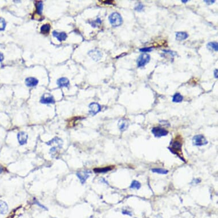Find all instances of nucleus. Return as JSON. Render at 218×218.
I'll list each match as a JSON object with an SVG mask.
<instances>
[{
    "instance_id": "a211bd4d",
    "label": "nucleus",
    "mask_w": 218,
    "mask_h": 218,
    "mask_svg": "<svg viewBox=\"0 0 218 218\" xmlns=\"http://www.w3.org/2000/svg\"><path fill=\"white\" fill-rule=\"evenodd\" d=\"M57 144V146L59 147H62V143H63V142L62 141L59 139V138L58 137H55L54 138V139H53L52 140H51L50 141H49V142H48L46 144L48 145V146H50V145H53V144Z\"/></svg>"
},
{
    "instance_id": "72a5a7b5",
    "label": "nucleus",
    "mask_w": 218,
    "mask_h": 218,
    "mask_svg": "<svg viewBox=\"0 0 218 218\" xmlns=\"http://www.w3.org/2000/svg\"><path fill=\"white\" fill-rule=\"evenodd\" d=\"M214 76L216 78H217V69H215L214 70Z\"/></svg>"
},
{
    "instance_id": "9d476101",
    "label": "nucleus",
    "mask_w": 218,
    "mask_h": 218,
    "mask_svg": "<svg viewBox=\"0 0 218 218\" xmlns=\"http://www.w3.org/2000/svg\"><path fill=\"white\" fill-rule=\"evenodd\" d=\"M90 172L87 171H79L77 173V176L79 179L81 183L83 184L85 183L86 180L89 178Z\"/></svg>"
},
{
    "instance_id": "b1692460",
    "label": "nucleus",
    "mask_w": 218,
    "mask_h": 218,
    "mask_svg": "<svg viewBox=\"0 0 218 218\" xmlns=\"http://www.w3.org/2000/svg\"><path fill=\"white\" fill-rule=\"evenodd\" d=\"M141 187V183L138 182V181H137V180H133V182L131 183V185H130V188H133V189H139Z\"/></svg>"
},
{
    "instance_id": "4468645a",
    "label": "nucleus",
    "mask_w": 218,
    "mask_h": 218,
    "mask_svg": "<svg viewBox=\"0 0 218 218\" xmlns=\"http://www.w3.org/2000/svg\"><path fill=\"white\" fill-rule=\"evenodd\" d=\"M38 80L34 77H28L25 79L26 85L28 87H34L37 86Z\"/></svg>"
},
{
    "instance_id": "bb28decb",
    "label": "nucleus",
    "mask_w": 218,
    "mask_h": 218,
    "mask_svg": "<svg viewBox=\"0 0 218 218\" xmlns=\"http://www.w3.org/2000/svg\"><path fill=\"white\" fill-rule=\"evenodd\" d=\"M144 9V6L143 4H139L135 8V10L138 11V12H141Z\"/></svg>"
},
{
    "instance_id": "7c9ffc66",
    "label": "nucleus",
    "mask_w": 218,
    "mask_h": 218,
    "mask_svg": "<svg viewBox=\"0 0 218 218\" xmlns=\"http://www.w3.org/2000/svg\"><path fill=\"white\" fill-rule=\"evenodd\" d=\"M4 59V57L3 54L1 53H0V62H3Z\"/></svg>"
},
{
    "instance_id": "2eb2a0df",
    "label": "nucleus",
    "mask_w": 218,
    "mask_h": 218,
    "mask_svg": "<svg viewBox=\"0 0 218 218\" xmlns=\"http://www.w3.org/2000/svg\"><path fill=\"white\" fill-rule=\"evenodd\" d=\"M8 211V205L4 201H0V214H5Z\"/></svg>"
},
{
    "instance_id": "f8f14e48",
    "label": "nucleus",
    "mask_w": 218,
    "mask_h": 218,
    "mask_svg": "<svg viewBox=\"0 0 218 218\" xmlns=\"http://www.w3.org/2000/svg\"><path fill=\"white\" fill-rule=\"evenodd\" d=\"M57 84L59 87H67L69 86L70 82L69 79L66 77H62L59 78L57 81Z\"/></svg>"
},
{
    "instance_id": "20e7f679",
    "label": "nucleus",
    "mask_w": 218,
    "mask_h": 218,
    "mask_svg": "<svg viewBox=\"0 0 218 218\" xmlns=\"http://www.w3.org/2000/svg\"><path fill=\"white\" fill-rule=\"evenodd\" d=\"M182 142L179 140H176L173 142L172 144L171 145V147H168V149L172 153L179 156V153L182 151Z\"/></svg>"
},
{
    "instance_id": "2f4dec72",
    "label": "nucleus",
    "mask_w": 218,
    "mask_h": 218,
    "mask_svg": "<svg viewBox=\"0 0 218 218\" xmlns=\"http://www.w3.org/2000/svg\"><path fill=\"white\" fill-rule=\"evenodd\" d=\"M36 204H37V205H38L40 207H42V208H44L45 209H46V208H45L44 205H41V204L40 203H39L37 201H36Z\"/></svg>"
},
{
    "instance_id": "423d86ee",
    "label": "nucleus",
    "mask_w": 218,
    "mask_h": 218,
    "mask_svg": "<svg viewBox=\"0 0 218 218\" xmlns=\"http://www.w3.org/2000/svg\"><path fill=\"white\" fill-rule=\"evenodd\" d=\"M40 102L42 104H53L55 103V100L51 94L46 93L41 96Z\"/></svg>"
},
{
    "instance_id": "c756f323",
    "label": "nucleus",
    "mask_w": 218,
    "mask_h": 218,
    "mask_svg": "<svg viewBox=\"0 0 218 218\" xmlns=\"http://www.w3.org/2000/svg\"><path fill=\"white\" fill-rule=\"evenodd\" d=\"M204 2L207 4V5H211L213 4L215 1H204Z\"/></svg>"
},
{
    "instance_id": "393cba45",
    "label": "nucleus",
    "mask_w": 218,
    "mask_h": 218,
    "mask_svg": "<svg viewBox=\"0 0 218 218\" xmlns=\"http://www.w3.org/2000/svg\"><path fill=\"white\" fill-rule=\"evenodd\" d=\"M6 21L4 18L0 17V31H3L6 28Z\"/></svg>"
},
{
    "instance_id": "9b49d317",
    "label": "nucleus",
    "mask_w": 218,
    "mask_h": 218,
    "mask_svg": "<svg viewBox=\"0 0 218 218\" xmlns=\"http://www.w3.org/2000/svg\"><path fill=\"white\" fill-rule=\"evenodd\" d=\"M53 36L60 42L65 41L67 38V34L65 32H58L54 30L53 32Z\"/></svg>"
},
{
    "instance_id": "f257e3e1",
    "label": "nucleus",
    "mask_w": 218,
    "mask_h": 218,
    "mask_svg": "<svg viewBox=\"0 0 218 218\" xmlns=\"http://www.w3.org/2000/svg\"><path fill=\"white\" fill-rule=\"evenodd\" d=\"M108 20L111 25L115 27L120 26L123 23V20L121 16L117 12L112 13L108 17Z\"/></svg>"
},
{
    "instance_id": "f704fd0d",
    "label": "nucleus",
    "mask_w": 218,
    "mask_h": 218,
    "mask_svg": "<svg viewBox=\"0 0 218 218\" xmlns=\"http://www.w3.org/2000/svg\"><path fill=\"white\" fill-rule=\"evenodd\" d=\"M3 171H4V167L1 165H0V174L2 173Z\"/></svg>"
},
{
    "instance_id": "39448f33",
    "label": "nucleus",
    "mask_w": 218,
    "mask_h": 218,
    "mask_svg": "<svg viewBox=\"0 0 218 218\" xmlns=\"http://www.w3.org/2000/svg\"><path fill=\"white\" fill-rule=\"evenodd\" d=\"M152 133L154 135V136L157 138H160L162 137L166 136L168 133L167 130L160 127H154L152 129Z\"/></svg>"
},
{
    "instance_id": "c9c22d12",
    "label": "nucleus",
    "mask_w": 218,
    "mask_h": 218,
    "mask_svg": "<svg viewBox=\"0 0 218 218\" xmlns=\"http://www.w3.org/2000/svg\"><path fill=\"white\" fill-rule=\"evenodd\" d=\"M122 213H123V214H127V215H131L130 213V212H127V211H123L122 212Z\"/></svg>"
},
{
    "instance_id": "5701e85b",
    "label": "nucleus",
    "mask_w": 218,
    "mask_h": 218,
    "mask_svg": "<svg viewBox=\"0 0 218 218\" xmlns=\"http://www.w3.org/2000/svg\"><path fill=\"white\" fill-rule=\"evenodd\" d=\"M151 171L154 173H158L160 174H167L168 172V170L163 168H153L151 170Z\"/></svg>"
},
{
    "instance_id": "0eeeda50",
    "label": "nucleus",
    "mask_w": 218,
    "mask_h": 218,
    "mask_svg": "<svg viewBox=\"0 0 218 218\" xmlns=\"http://www.w3.org/2000/svg\"><path fill=\"white\" fill-rule=\"evenodd\" d=\"M89 113L90 114L94 116L99 113L101 110L100 106L95 102L91 103L89 105Z\"/></svg>"
},
{
    "instance_id": "e433bc0d",
    "label": "nucleus",
    "mask_w": 218,
    "mask_h": 218,
    "mask_svg": "<svg viewBox=\"0 0 218 218\" xmlns=\"http://www.w3.org/2000/svg\"><path fill=\"white\" fill-rule=\"evenodd\" d=\"M187 2H188L187 0H186V1H184V0H183V1H182V3H184V4H186V3H187Z\"/></svg>"
},
{
    "instance_id": "cd10ccee",
    "label": "nucleus",
    "mask_w": 218,
    "mask_h": 218,
    "mask_svg": "<svg viewBox=\"0 0 218 218\" xmlns=\"http://www.w3.org/2000/svg\"><path fill=\"white\" fill-rule=\"evenodd\" d=\"M139 50H140V52H144V53H146V52H151V51L153 50V48H145L141 49Z\"/></svg>"
},
{
    "instance_id": "f3484780",
    "label": "nucleus",
    "mask_w": 218,
    "mask_h": 218,
    "mask_svg": "<svg viewBox=\"0 0 218 218\" xmlns=\"http://www.w3.org/2000/svg\"><path fill=\"white\" fill-rule=\"evenodd\" d=\"M175 36H176V40L177 41H183L187 39L188 37V34L184 32H177Z\"/></svg>"
},
{
    "instance_id": "6e6552de",
    "label": "nucleus",
    "mask_w": 218,
    "mask_h": 218,
    "mask_svg": "<svg viewBox=\"0 0 218 218\" xmlns=\"http://www.w3.org/2000/svg\"><path fill=\"white\" fill-rule=\"evenodd\" d=\"M88 54L95 61H98L101 59L102 57V53L97 49H93L90 50L88 53Z\"/></svg>"
},
{
    "instance_id": "6ab92c4d",
    "label": "nucleus",
    "mask_w": 218,
    "mask_h": 218,
    "mask_svg": "<svg viewBox=\"0 0 218 218\" xmlns=\"http://www.w3.org/2000/svg\"><path fill=\"white\" fill-rule=\"evenodd\" d=\"M50 28H51V26L50 24H44L41 28V33L44 34H46L49 32Z\"/></svg>"
},
{
    "instance_id": "c85d7f7f",
    "label": "nucleus",
    "mask_w": 218,
    "mask_h": 218,
    "mask_svg": "<svg viewBox=\"0 0 218 218\" xmlns=\"http://www.w3.org/2000/svg\"><path fill=\"white\" fill-rule=\"evenodd\" d=\"M200 182V180L199 179H194V180L192 182L191 184H193L194 183H195V184H197V183H199Z\"/></svg>"
},
{
    "instance_id": "1a4fd4ad",
    "label": "nucleus",
    "mask_w": 218,
    "mask_h": 218,
    "mask_svg": "<svg viewBox=\"0 0 218 218\" xmlns=\"http://www.w3.org/2000/svg\"><path fill=\"white\" fill-rule=\"evenodd\" d=\"M18 141L20 145H24L27 143L28 139V135L24 131H20L18 133L17 135Z\"/></svg>"
},
{
    "instance_id": "4be33fe9",
    "label": "nucleus",
    "mask_w": 218,
    "mask_h": 218,
    "mask_svg": "<svg viewBox=\"0 0 218 218\" xmlns=\"http://www.w3.org/2000/svg\"><path fill=\"white\" fill-rule=\"evenodd\" d=\"M36 8H37V13L40 15H41L42 10H43V4L42 1H38L37 3Z\"/></svg>"
},
{
    "instance_id": "473e14b6",
    "label": "nucleus",
    "mask_w": 218,
    "mask_h": 218,
    "mask_svg": "<svg viewBox=\"0 0 218 218\" xmlns=\"http://www.w3.org/2000/svg\"><path fill=\"white\" fill-rule=\"evenodd\" d=\"M104 3L105 4H112L114 3V1H106Z\"/></svg>"
},
{
    "instance_id": "7ed1b4c3",
    "label": "nucleus",
    "mask_w": 218,
    "mask_h": 218,
    "mask_svg": "<svg viewBox=\"0 0 218 218\" xmlns=\"http://www.w3.org/2000/svg\"><path fill=\"white\" fill-rule=\"evenodd\" d=\"M192 143L194 146H201L207 145L208 141L203 135H197L193 137Z\"/></svg>"
},
{
    "instance_id": "dca6fc26",
    "label": "nucleus",
    "mask_w": 218,
    "mask_h": 218,
    "mask_svg": "<svg viewBox=\"0 0 218 218\" xmlns=\"http://www.w3.org/2000/svg\"><path fill=\"white\" fill-rule=\"evenodd\" d=\"M114 168V166H108L102 168H96L94 169V171L96 173H106L109 171H111Z\"/></svg>"
},
{
    "instance_id": "ddd939ff",
    "label": "nucleus",
    "mask_w": 218,
    "mask_h": 218,
    "mask_svg": "<svg viewBox=\"0 0 218 218\" xmlns=\"http://www.w3.org/2000/svg\"><path fill=\"white\" fill-rule=\"evenodd\" d=\"M118 125L120 130L121 131H124L129 127V122L126 120L122 118L118 121Z\"/></svg>"
},
{
    "instance_id": "412c9836",
    "label": "nucleus",
    "mask_w": 218,
    "mask_h": 218,
    "mask_svg": "<svg viewBox=\"0 0 218 218\" xmlns=\"http://www.w3.org/2000/svg\"><path fill=\"white\" fill-rule=\"evenodd\" d=\"M183 99V96L179 93H176L172 98V102L175 103H180Z\"/></svg>"
},
{
    "instance_id": "a878e982",
    "label": "nucleus",
    "mask_w": 218,
    "mask_h": 218,
    "mask_svg": "<svg viewBox=\"0 0 218 218\" xmlns=\"http://www.w3.org/2000/svg\"><path fill=\"white\" fill-rule=\"evenodd\" d=\"M101 22H102L101 20L99 18H97L95 21L91 22V24L92 27L95 28V27H97L98 26H99L100 24H101Z\"/></svg>"
},
{
    "instance_id": "f03ea898",
    "label": "nucleus",
    "mask_w": 218,
    "mask_h": 218,
    "mask_svg": "<svg viewBox=\"0 0 218 218\" xmlns=\"http://www.w3.org/2000/svg\"><path fill=\"white\" fill-rule=\"evenodd\" d=\"M151 57L150 55L143 53L139 55L138 58L137 60V66L138 67H144L146 64H147L150 61Z\"/></svg>"
},
{
    "instance_id": "aec40b11",
    "label": "nucleus",
    "mask_w": 218,
    "mask_h": 218,
    "mask_svg": "<svg viewBox=\"0 0 218 218\" xmlns=\"http://www.w3.org/2000/svg\"><path fill=\"white\" fill-rule=\"evenodd\" d=\"M207 48L209 50H213L214 51H217L218 50V44L217 42H209L207 45Z\"/></svg>"
}]
</instances>
